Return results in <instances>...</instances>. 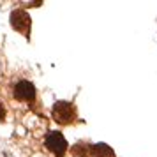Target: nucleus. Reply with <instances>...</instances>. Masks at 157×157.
Listing matches in <instances>:
<instances>
[{
    "label": "nucleus",
    "instance_id": "f03ea898",
    "mask_svg": "<svg viewBox=\"0 0 157 157\" xmlns=\"http://www.w3.org/2000/svg\"><path fill=\"white\" fill-rule=\"evenodd\" d=\"M30 25H32V20H30V16H29L27 11L16 9V11L11 13V27H13L16 32H20V34H23L25 37H29Z\"/></svg>",
    "mask_w": 157,
    "mask_h": 157
},
{
    "label": "nucleus",
    "instance_id": "7ed1b4c3",
    "mask_svg": "<svg viewBox=\"0 0 157 157\" xmlns=\"http://www.w3.org/2000/svg\"><path fill=\"white\" fill-rule=\"evenodd\" d=\"M46 147H48V150L51 154H55L58 157H62L67 152V141L62 136V132H58V131L48 132V136H46Z\"/></svg>",
    "mask_w": 157,
    "mask_h": 157
},
{
    "label": "nucleus",
    "instance_id": "f257e3e1",
    "mask_svg": "<svg viewBox=\"0 0 157 157\" xmlns=\"http://www.w3.org/2000/svg\"><path fill=\"white\" fill-rule=\"evenodd\" d=\"M53 120L58 122V124H71L74 120V117H76V111H74V106H72L71 102H65V101H58L55 102V106H53Z\"/></svg>",
    "mask_w": 157,
    "mask_h": 157
},
{
    "label": "nucleus",
    "instance_id": "20e7f679",
    "mask_svg": "<svg viewBox=\"0 0 157 157\" xmlns=\"http://www.w3.org/2000/svg\"><path fill=\"white\" fill-rule=\"evenodd\" d=\"M14 95L21 101H32L36 97V86L32 85L30 81H25V79H23V81H20V83L16 85Z\"/></svg>",
    "mask_w": 157,
    "mask_h": 157
},
{
    "label": "nucleus",
    "instance_id": "423d86ee",
    "mask_svg": "<svg viewBox=\"0 0 157 157\" xmlns=\"http://www.w3.org/2000/svg\"><path fill=\"white\" fill-rule=\"evenodd\" d=\"M6 118V108H4V104L0 102V120H4Z\"/></svg>",
    "mask_w": 157,
    "mask_h": 157
},
{
    "label": "nucleus",
    "instance_id": "39448f33",
    "mask_svg": "<svg viewBox=\"0 0 157 157\" xmlns=\"http://www.w3.org/2000/svg\"><path fill=\"white\" fill-rule=\"evenodd\" d=\"M92 154L95 157H115L113 148H109L106 143H97L92 147Z\"/></svg>",
    "mask_w": 157,
    "mask_h": 157
}]
</instances>
